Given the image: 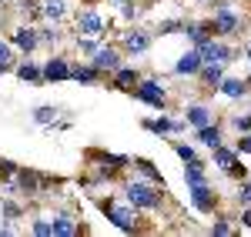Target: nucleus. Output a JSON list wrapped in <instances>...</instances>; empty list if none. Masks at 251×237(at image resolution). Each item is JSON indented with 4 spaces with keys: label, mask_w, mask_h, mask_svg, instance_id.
<instances>
[{
    "label": "nucleus",
    "mask_w": 251,
    "mask_h": 237,
    "mask_svg": "<svg viewBox=\"0 0 251 237\" xmlns=\"http://www.w3.org/2000/svg\"><path fill=\"white\" fill-rule=\"evenodd\" d=\"M14 177H17V187H20V194H24V197H37V194H40L44 177L34 174L30 167H17V174H14Z\"/></svg>",
    "instance_id": "4468645a"
},
{
    "label": "nucleus",
    "mask_w": 251,
    "mask_h": 237,
    "mask_svg": "<svg viewBox=\"0 0 251 237\" xmlns=\"http://www.w3.org/2000/svg\"><path fill=\"white\" fill-rule=\"evenodd\" d=\"M184 120H188V127H204V124H214V110L208 104H188L184 107Z\"/></svg>",
    "instance_id": "dca6fc26"
},
{
    "label": "nucleus",
    "mask_w": 251,
    "mask_h": 237,
    "mask_svg": "<svg viewBox=\"0 0 251 237\" xmlns=\"http://www.w3.org/2000/svg\"><path fill=\"white\" fill-rule=\"evenodd\" d=\"M14 74H17L20 80H30V84H44V74H40V67L34 60H20L17 67H14Z\"/></svg>",
    "instance_id": "393cba45"
},
{
    "label": "nucleus",
    "mask_w": 251,
    "mask_h": 237,
    "mask_svg": "<svg viewBox=\"0 0 251 237\" xmlns=\"http://www.w3.org/2000/svg\"><path fill=\"white\" fill-rule=\"evenodd\" d=\"M7 70H14V67L10 64H0V74H7Z\"/></svg>",
    "instance_id": "37998d69"
},
{
    "label": "nucleus",
    "mask_w": 251,
    "mask_h": 237,
    "mask_svg": "<svg viewBox=\"0 0 251 237\" xmlns=\"http://www.w3.org/2000/svg\"><path fill=\"white\" fill-rule=\"evenodd\" d=\"M208 180V164L198 157V160H191V164H184V184L191 187V184H204Z\"/></svg>",
    "instance_id": "5701e85b"
},
{
    "label": "nucleus",
    "mask_w": 251,
    "mask_h": 237,
    "mask_svg": "<svg viewBox=\"0 0 251 237\" xmlns=\"http://www.w3.org/2000/svg\"><path fill=\"white\" fill-rule=\"evenodd\" d=\"M211 234H214V237H228V234H231V224H228L225 217H214V224H211Z\"/></svg>",
    "instance_id": "4c0bfd02"
},
{
    "label": "nucleus",
    "mask_w": 251,
    "mask_h": 237,
    "mask_svg": "<svg viewBox=\"0 0 251 237\" xmlns=\"http://www.w3.org/2000/svg\"><path fill=\"white\" fill-rule=\"evenodd\" d=\"M37 37H40V47H54V43L60 40L57 23H47V27H40V30H37Z\"/></svg>",
    "instance_id": "c85d7f7f"
},
{
    "label": "nucleus",
    "mask_w": 251,
    "mask_h": 237,
    "mask_svg": "<svg viewBox=\"0 0 251 237\" xmlns=\"http://www.w3.org/2000/svg\"><path fill=\"white\" fill-rule=\"evenodd\" d=\"M30 231H34L37 237H54V227H50V220H47V217H37L34 224H30Z\"/></svg>",
    "instance_id": "72a5a7b5"
},
{
    "label": "nucleus",
    "mask_w": 251,
    "mask_h": 237,
    "mask_svg": "<svg viewBox=\"0 0 251 237\" xmlns=\"http://www.w3.org/2000/svg\"><path fill=\"white\" fill-rule=\"evenodd\" d=\"M241 224L251 231V207H241Z\"/></svg>",
    "instance_id": "a19ab883"
},
{
    "label": "nucleus",
    "mask_w": 251,
    "mask_h": 237,
    "mask_svg": "<svg viewBox=\"0 0 251 237\" xmlns=\"http://www.w3.org/2000/svg\"><path fill=\"white\" fill-rule=\"evenodd\" d=\"M211 27H214V37H225V40H231V37H238V30L245 27V17H241V14L234 10V3H225V0H214Z\"/></svg>",
    "instance_id": "7ed1b4c3"
},
{
    "label": "nucleus",
    "mask_w": 251,
    "mask_h": 237,
    "mask_svg": "<svg viewBox=\"0 0 251 237\" xmlns=\"http://www.w3.org/2000/svg\"><path fill=\"white\" fill-rule=\"evenodd\" d=\"M40 17L57 23V20L67 17V0H40Z\"/></svg>",
    "instance_id": "4be33fe9"
},
{
    "label": "nucleus",
    "mask_w": 251,
    "mask_h": 237,
    "mask_svg": "<svg viewBox=\"0 0 251 237\" xmlns=\"http://www.w3.org/2000/svg\"><path fill=\"white\" fill-rule=\"evenodd\" d=\"M181 34H184V37L198 47V43H204L208 37H214V27H211V20H184Z\"/></svg>",
    "instance_id": "ddd939ff"
},
{
    "label": "nucleus",
    "mask_w": 251,
    "mask_h": 237,
    "mask_svg": "<svg viewBox=\"0 0 251 237\" xmlns=\"http://www.w3.org/2000/svg\"><path fill=\"white\" fill-rule=\"evenodd\" d=\"M10 43L17 47L20 54H27V57H30V54H34V50H37V47H40L37 27H17V30L10 34Z\"/></svg>",
    "instance_id": "9b49d317"
},
{
    "label": "nucleus",
    "mask_w": 251,
    "mask_h": 237,
    "mask_svg": "<svg viewBox=\"0 0 251 237\" xmlns=\"http://www.w3.org/2000/svg\"><path fill=\"white\" fill-rule=\"evenodd\" d=\"M97 47H100V37H77V50H80V54H87V57H91Z\"/></svg>",
    "instance_id": "f704fd0d"
},
{
    "label": "nucleus",
    "mask_w": 251,
    "mask_h": 237,
    "mask_svg": "<svg viewBox=\"0 0 251 237\" xmlns=\"http://www.w3.org/2000/svg\"><path fill=\"white\" fill-rule=\"evenodd\" d=\"M218 94H225L228 100H241V97H248V80H241V77H221V84H218Z\"/></svg>",
    "instance_id": "a211bd4d"
},
{
    "label": "nucleus",
    "mask_w": 251,
    "mask_h": 237,
    "mask_svg": "<svg viewBox=\"0 0 251 237\" xmlns=\"http://www.w3.org/2000/svg\"><path fill=\"white\" fill-rule=\"evenodd\" d=\"M121 47H124V54H148L151 50V34L148 30H127L124 37H121Z\"/></svg>",
    "instance_id": "f8f14e48"
},
{
    "label": "nucleus",
    "mask_w": 251,
    "mask_h": 237,
    "mask_svg": "<svg viewBox=\"0 0 251 237\" xmlns=\"http://www.w3.org/2000/svg\"><path fill=\"white\" fill-rule=\"evenodd\" d=\"M211 160H214V167L228 171L234 160H238V151H231V147H225V144H221V147H214V151H211Z\"/></svg>",
    "instance_id": "a878e982"
},
{
    "label": "nucleus",
    "mask_w": 251,
    "mask_h": 237,
    "mask_svg": "<svg viewBox=\"0 0 251 237\" xmlns=\"http://www.w3.org/2000/svg\"><path fill=\"white\" fill-rule=\"evenodd\" d=\"M20 217H24V207L17 200H10V197L0 200V220H20Z\"/></svg>",
    "instance_id": "cd10ccee"
},
{
    "label": "nucleus",
    "mask_w": 251,
    "mask_h": 237,
    "mask_svg": "<svg viewBox=\"0 0 251 237\" xmlns=\"http://www.w3.org/2000/svg\"><path fill=\"white\" fill-rule=\"evenodd\" d=\"M124 200H131L137 211H161L164 204V187L151 180H127L124 184Z\"/></svg>",
    "instance_id": "f03ea898"
},
{
    "label": "nucleus",
    "mask_w": 251,
    "mask_h": 237,
    "mask_svg": "<svg viewBox=\"0 0 251 237\" xmlns=\"http://www.w3.org/2000/svg\"><path fill=\"white\" fill-rule=\"evenodd\" d=\"M225 67H228V64H201L198 77H201V84H204L208 90H218V84L225 77Z\"/></svg>",
    "instance_id": "aec40b11"
},
{
    "label": "nucleus",
    "mask_w": 251,
    "mask_h": 237,
    "mask_svg": "<svg viewBox=\"0 0 251 237\" xmlns=\"http://www.w3.org/2000/svg\"><path fill=\"white\" fill-rule=\"evenodd\" d=\"M238 154H251V130L248 134H238V147H234Z\"/></svg>",
    "instance_id": "ea45409f"
},
{
    "label": "nucleus",
    "mask_w": 251,
    "mask_h": 237,
    "mask_svg": "<svg viewBox=\"0 0 251 237\" xmlns=\"http://www.w3.org/2000/svg\"><path fill=\"white\" fill-rule=\"evenodd\" d=\"M225 174H228V177H234V180H245V177H248V167H245L241 160H234V164L228 167V171H225Z\"/></svg>",
    "instance_id": "58836bf2"
},
{
    "label": "nucleus",
    "mask_w": 251,
    "mask_h": 237,
    "mask_svg": "<svg viewBox=\"0 0 251 237\" xmlns=\"http://www.w3.org/2000/svg\"><path fill=\"white\" fill-rule=\"evenodd\" d=\"M194 137L201 140L204 147H211V151L225 144V134H221V127H218V124H204V127H198V130H194Z\"/></svg>",
    "instance_id": "412c9836"
},
{
    "label": "nucleus",
    "mask_w": 251,
    "mask_h": 237,
    "mask_svg": "<svg viewBox=\"0 0 251 237\" xmlns=\"http://www.w3.org/2000/svg\"><path fill=\"white\" fill-rule=\"evenodd\" d=\"M50 227H54V237H74L77 234V224L71 214H57V217H50Z\"/></svg>",
    "instance_id": "b1692460"
},
{
    "label": "nucleus",
    "mask_w": 251,
    "mask_h": 237,
    "mask_svg": "<svg viewBox=\"0 0 251 237\" xmlns=\"http://www.w3.org/2000/svg\"><path fill=\"white\" fill-rule=\"evenodd\" d=\"M104 27H107V23H104V17L97 14L94 7H84L77 14V34H84V37H100L104 40Z\"/></svg>",
    "instance_id": "1a4fd4ad"
},
{
    "label": "nucleus",
    "mask_w": 251,
    "mask_h": 237,
    "mask_svg": "<svg viewBox=\"0 0 251 237\" xmlns=\"http://www.w3.org/2000/svg\"><path fill=\"white\" fill-rule=\"evenodd\" d=\"M0 64L17 67V60H14V43H10V40H0Z\"/></svg>",
    "instance_id": "c9c22d12"
},
{
    "label": "nucleus",
    "mask_w": 251,
    "mask_h": 237,
    "mask_svg": "<svg viewBox=\"0 0 251 237\" xmlns=\"http://www.w3.org/2000/svg\"><path fill=\"white\" fill-rule=\"evenodd\" d=\"M91 64H94L97 70L107 77V74H114L117 67L124 64V50H121V47H114V43H104V40H100V47L91 54Z\"/></svg>",
    "instance_id": "423d86ee"
},
{
    "label": "nucleus",
    "mask_w": 251,
    "mask_h": 237,
    "mask_svg": "<svg viewBox=\"0 0 251 237\" xmlns=\"http://www.w3.org/2000/svg\"><path fill=\"white\" fill-rule=\"evenodd\" d=\"M40 74L47 84H60V80H71V60L67 57H47L44 60V67H40Z\"/></svg>",
    "instance_id": "9d476101"
},
{
    "label": "nucleus",
    "mask_w": 251,
    "mask_h": 237,
    "mask_svg": "<svg viewBox=\"0 0 251 237\" xmlns=\"http://www.w3.org/2000/svg\"><path fill=\"white\" fill-rule=\"evenodd\" d=\"M245 60L251 64V43H245Z\"/></svg>",
    "instance_id": "79ce46f5"
},
{
    "label": "nucleus",
    "mask_w": 251,
    "mask_h": 237,
    "mask_svg": "<svg viewBox=\"0 0 251 237\" xmlns=\"http://www.w3.org/2000/svg\"><path fill=\"white\" fill-rule=\"evenodd\" d=\"M201 64H204V60H201V54L191 47V50H184V54L177 57V64H174V74H177V77H198Z\"/></svg>",
    "instance_id": "2eb2a0df"
},
{
    "label": "nucleus",
    "mask_w": 251,
    "mask_h": 237,
    "mask_svg": "<svg viewBox=\"0 0 251 237\" xmlns=\"http://www.w3.org/2000/svg\"><path fill=\"white\" fill-rule=\"evenodd\" d=\"M234 197H238V204H241V207H251V180L248 177L238 180V194H234Z\"/></svg>",
    "instance_id": "2f4dec72"
},
{
    "label": "nucleus",
    "mask_w": 251,
    "mask_h": 237,
    "mask_svg": "<svg viewBox=\"0 0 251 237\" xmlns=\"http://www.w3.org/2000/svg\"><path fill=\"white\" fill-rule=\"evenodd\" d=\"M131 94H134L141 104L154 107V110H164V107H168V90H164V84H161L157 77H141Z\"/></svg>",
    "instance_id": "20e7f679"
},
{
    "label": "nucleus",
    "mask_w": 251,
    "mask_h": 237,
    "mask_svg": "<svg viewBox=\"0 0 251 237\" xmlns=\"http://www.w3.org/2000/svg\"><path fill=\"white\" fill-rule=\"evenodd\" d=\"M171 147H174V154L181 157V164H191V160H198V151H194L191 144H181V140H174Z\"/></svg>",
    "instance_id": "7c9ffc66"
},
{
    "label": "nucleus",
    "mask_w": 251,
    "mask_h": 237,
    "mask_svg": "<svg viewBox=\"0 0 251 237\" xmlns=\"http://www.w3.org/2000/svg\"><path fill=\"white\" fill-rule=\"evenodd\" d=\"M57 107H50V104H44V107H37L34 110V124H40V127H50V124H57Z\"/></svg>",
    "instance_id": "bb28decb"
},
{
    "label": "nucleus",
    "mask_w": 251,
    "mask_h": 237,
    "mask_svg": "<svg viewBox=\"0 0 251 237\" xmlns=\"http://www.w3.org/2000/svg\"><path fill=\"white\" fill-rule=\"evenodd\" d=\"M0 3H10V0H0Z\"/></svg>",
    "instance_id": "49530a36"
},
{
    "label": "nucleus",
    "mask_w": 251,
    "mask_h": 237,
    "mask_svg": "<svg viewBox=\"0 0 251 237\" xmlns=\"http://www.w3.org/2000/svg\"><path fill=\"white\" fill-rule=\"evenodd\" d=\"M181 27H184V20H161V23H157V34H161V37H171Z\"/></svg>",
    "instance_id": "473e14b6"
},
{
    "label": "nucleus",
    "mask_w": 251,
    "mask_h": 237,
    "mask_svg": "<svg viewBox=\"0 0 251 237\" xmlns=\"http://www.w3.org/2000/svg\"><path fill=\"white\" fill-rule=\"evenodd\" d=\"M194 50L201 54L204 64H231V60L238 57V47L225 43V37H208L204 43H198Z\"/></svg>",
    "instance_id": "39448f33"
},
{
    "label": "nucleus",
    "mask_w": 251,
    "mask_h": 237,
    "mask_svg": "<svg viewBox=\"0 0 251 237\" xmlns=\"http://www.w3.org/2000/svg\"><path fill=\"white\" fill-rule=\"evenodd\" d=\"M248 90H251V77H248Z\"/></svg>",
    "instance_id": "a18cd8bd"
},
{
    "label": "nucleus",
    "mask_w": 251,
    "mask_h": 237,
    "mask_svg": "<svg viewBox=\"0 0 251 237\" xmlns=\"http://www.w3.org/2000/svg\"><path fill=\"white\" fill-rule=\"evenodd\" d=\"M114 3H127V0H114Z\"/></svg>",
    "instance_id": "c03bdc74"
},
{
    "label": "nucleus",
    "mask_w": 251,
    "mask_h": 237,
    "mask_svg": "<svg viewBox=\"0 0 251 237\" xmlns=\"http://www.w3.org/2000/svg\"><path fill=\"white\" fill-rule=\"evenodd\" d=\"M188 200H191V207L198 214H214L218 211V191H214L208 180L204 184H191L188 187Z\"/></svg>",
    "instance_id": "0eeeda50"
},
{
    "label": "nucleus",
    "mask_w": 251,
    "mask_h": 237,
    "mask_svg": "<svg viewBox=\"0 0 251 237\" xmlns=\"http://www.w3.org/2000/svg\"><path fill=\"white\" fill-rule=\"evenodd\" d=\"M137 80H141V74H137L134 67H124L121 64L114 74H111V87H117V90H134Z\"/></svg>",
    "instance_id": "6ab92c4d"
},
{
    "label": "nucleus",
    "mask_w": 251,
    "mask_h": 237,
    "mask_svg": "<svg viewBox=\"0 0 251 237\" xmlns=\"http://www.w3.org/2000/svg\"><path fill=\"white\" fill-rule=\"evenodd\" d=\"M231 124H234V130H238V134H248V130H251V114H234Z\"/></svg>",
    "instance_id": "e433bc0d"
},
{
    "label": "nucleus",
    "mask_w": 251,
    "mask_h": 237,
    "mask_svg": "<svg viewBox=\"0 0 251 237\" xmlns=\"http://www.w3.org/2000/svg\"><path fill=\"white\" fill-rule=\"evenodd\" d=\"M141 127L151 130V134H157V137H171V134H184V130H188V120H171V117H164V110H161V117L141 120Z\"/></svg>",
    "instance_id": "6e6552de"
},
{
    "label": "nucleus",
    "mask_w": 251,
    "mask_h": 237,
    "mask_svg": "<svg viewBox=\"0 0 251 237\" xmlns=\"http://www.w3.org/2000/svg\"><path fill=\"white\" fill-rule=\"evenodd\" d=\"M134 167L141 171V174H144V180H151V184H161V187H164V180H161V174L154 171V164H151V160H141V157H137V160H134Z\"/></svg>",
    "instance_id": "c756f323"
},
{
    "label": "nucleus",
    "mask_w": 251,
    "mask_h": 237,
    "mask_svg": "<svg viewBox=\"0 0 251 237\" xmlns=\"http://www.w3.org/2000/svg\"><path fill=\"white\" fill-rule=\"evenodd\" d=\"M97 207L104 211V217L111 220L117 231H124V234H134V231H141V211H137L131 200L97 197Z\"/></svg>",
    "instance_id": "f257e3e1"
},
{
    "label": "nucleus",
    "mask_w": 251,
    "mask_h": 237,
    "mask_svg": "<svg viewBox=\"0 0 251 237\" xmlns=\"http://www.w3.org/2000/svg\"><path fill=\"white\" fill-rule=\"evenodd\" d=\"M71 80H77V84H84V87H94V84L104 80V74L97 70L91 60H84V64H77V67H71Z\"/></svg>",
    "instance_id": "f3484780"
}]
</instances>
